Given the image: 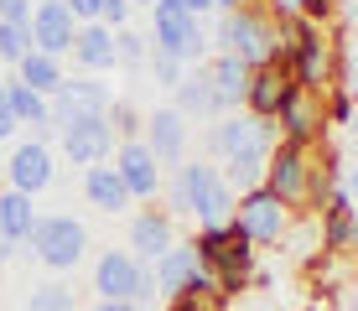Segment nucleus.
<instances>
[{
	"label": "nucleus",
	"instance_id": "1",
	"mask_svg": "<svg viewBox=\"0 0 358 311\" xmlns=\"http://www.w3.org/2000/svg\"><path fill=\"white\" fill-rule=\"evenodd\" d=\"M166 213L171 218H192L197 229L203 223H229L234 218V187L224 182V171L203 156H187L182 166H171V182H162Z\"/></svg>",
	"mask_w": 358,
	"mask_h": 311
},
{
	"label": "nucleus",
	"instance_id": "2",
	"mask_svg": "<svg viewBox=\"0 0 358 311\" xmlns=\"http://www.w3.org/2000/svg\"><path fill=\"white\" fill-rule=\"evenodd\" d=\"M192 249L208 270H213V285L224 301H239L244 291H255V270H260V249L239 233V223H203L192 233Z\"/></svg>",
	"mask_w": 358,
	"mask_h": 311
},
{
	"label": "nucleus",
	"instance_id": "3",
	"mask_svg": "<svg viewBox=\"0 0 358 311\" xmlns=\"http://www.w3.org/2000/svg\"><path fill=\"white\" fill-rule=\"evenodd\" d=\"M208 47H213V52L239 57L244 68H265V62H275V16L260 10V6L224 10L218 27L208 31Z\"/></svg>",
	"mask_w": 358,
	"mask_h": 311
},
{
	"label": "nucleus",
	"instance_id": "4",
	"mask_svg": "<svg viewBox=\"0 0 358 311\" xmlns=\"http://www.w3.org/2000/svg\"><path fill=\"white\" fill-rule=\"evenodd\" d=\"M27 254L36 265H47L52 275H68V270H78L83 254H89V229L73 213H47V218H36V229L27 239Z\"/></svg>",
	"mask_w": 358,
	"mask_h": 311
},
{
	"label": "nucleus",
	"instance_id": "5",
	"mask_svg": "<svg viewBox=\"0 0 358 311\" xmlns=\"http://www.w3.org/2000/svg\"><path fill=\"white\" fill-rule=\"evenodd\" d=\"M234 223H239V233L255 249H280L291 239V229H296V213L270 192V187H250V192L234 197Z\"/></svg>",
	"mask_w": 358,
	"mask_h": 311
},
{
	"label": "nucleus",
	"instance_id": "6",
	"mask_svg": "<svg viewBox=\"0 0 358 311\" xmlns=\"http://www.w3.org/2000/svg\"><path fill=\"white\" fill-rule=\"evenodd\" d=\"M312 166H317V145H291L275 140V151L265 161V182L291 213H306V197H312Z\"/></svg>",
	"mask_w": 358,
	"mask_h": 311
},
{
	"label": "nucleus",
	"instance_id": "7",
	"mask_svg": "<svg viewBox=\"0 0 358 311\" xmlns=\"http://www.w3.org/2000/svg\"><path fill=\"white\" fill-rule=\"evenodd\" d=\"M151 52H166L177 57L182 68H197V62H208V27L197 16H182V10H171L156 0L151 6Z\"/></svg>",
	"mask_w": 358,
	"mask_h": 311
},
{
	"label": "nucleus",
	"instance_id": "8",
	"mask_svg": "<svg viewBox=\"0 0 358 311\" xmlns=\"http://www.w3.org/2000/svg\"><path fill=\"white\" fill-rule=\"evenodd\" d=\"M275 124L270 120H255V115H218L213 124H208V151H213V161L224 166V161H239V156H270L275 151Z\"/></svg>",
	"mask_w": 358,
	"mask_h": 311
},
{
	"label": "nucleus",
	"instance_id": "9",
	"mask_svg": "<svg viewBox=\"0 0 358 311\" xmlns=\"http://www.w3.org/2000/svg\"><path fill=\"white\" fill-rule=\"evenodd\" d=\"M0 177H6L10 192H27V197H42L47 187L57 182V156H52V145L47 140H16L10 145V161L0 166Z\"/></svg>",
	"mask_w": 358,
	"mask_h": 311
},
{
	"label": "nucleus",
	"instance_id": "10",
	"mask_svg": "<svg viewBox=\"0 0 358 311\" xmlns=\"http://www.w3.org/2000/svg\"><path fill=\"white\" fill-rule=\"evenodd\" d=\"M177 239H182V233H177V218H171L162 203H141V208L130 213L125 249H130L135 259H141V265H156V259H162Z\"/></svg>",
	"mask_w": 358,
	"mask_h": 311
},
{
	"label": "nucleus",
	"instance_id": "11",
	"mask_svg": "<svg viewBox=\"0 0 358 311\" xmlns=\"http://www.w3.org/2000/svg\"><path fill=\"white\" fill-rule=\"evenodd\" d=\"M57 145H63V156L73 161V166H104L109 156H115V130H109V120L104 115H83V120H73L57 130Z\"/></svg>",
	"mask_w": 358,
	"mask_h": 311
},
{
	"label": "nucleus",
	"instance_id": "12",
	"mask_svg": "<svg viewBox=\"0 0 358 311\" xmlns=\"http://www.w3.org/2000/svg\"><path fill=\"white\" fill-rule=\"evenodd\" d=\"M275 135L291 145H322L327 140V109H322V94H306V89H291L286 104L275 115Z\"/></svg>",
	"mask_w": 358,
	"mask_h": 311
},
{
	"label": "nucleus",
	"instance_id": "13",
	"mask_svg": "<svg viewBox=\"0 0 358 311\" xmlns=\"http://www.w3.org/2000/svg\"><path fill=\"white\" fill-rule=\"evenodd\" d=\"M109 166L120 171V182H125V192L135 203H156L162 197V161L145 151V140H120Z\"/></svg>",
	"mask_w": 358,
	"mask_h": 311
},
{
	"label": "nucleus",
	"instance_id": "14",
	"mask_svg": "<svg viewBox=\"0 0 358 311\" xmlns=\"http://www.w3.org/2000/svg\"><path fill=\"white\" fill-rule=\"evenodd\" d=\"M141 259L130 249H99L94 254V301H135V280H141Z\"/></svg>",
	"mask_w": 358,
	"mask_h": 311
},
{
	"label": "nucleus",
	"instance_id": "15",
	"mask_svg": "<svg viewBox=\"0 0 358 311\" xmlns=\"http://www.w3.org/2000/svg\"><path fill=\"white\" fill-rule=\"evenodd\" d=\"M115 104V94H109V83H99V78H63V89L52 94V135L63 130V124L73 120H83V115H104V109Z\"/></svg>",
	"mask_w": 358,
	"mask_h": 311
},
{
	"label": "nucleus",
	"instance_id": "16",
	"mask_svg": "<svg viewBox=\"0 0 358 311\" xmlns=\"http://www.w3.org/2000/svg\"><path fill=\"white\" fill-rule=\"evenodd\" d=\"M141 140H145V151H151L162 166H182L187 161V140H192V124L177 115L171 104L162 109H151L145 115V130H141Z\"/></svg>",
	"mask_w": 358,
	"mask_h": 311
},
{
	"label": "nucleus",
	"instance_id": "17",
	"mask_svg": "<svg viewBox=\"0 0 358 311\" xmlns=\"http://www.w3.org/2000/svg\"><path fill=\"white\" fill-rule=\"evenodd\" d=\"M73 36H78V21H73V10L63 0H36L31 6V47L36 52L63 62L73 52Z\"/></svg>",
	"mask_w": 358,
	"mask_h": 311
},
{
	"label": "nucleus",
	"instance_id": "18",
	"mask_svg": "<svg viewBox=\"0 0 358 311\" xmlns=\"http://www.w3.org/2000/svg\"><path fill=\"white\" fill-rule=\"evenodd\" d=\"M317 244H322V254H343V259L358 249V208L348 192H332L327 208L317 213Z\"/></svg>",
	"mask_w": 358,
	"mask_h": 311
},
{
	"label": "nucleus",
	"instance_id": "19",
	"mask_svg": "<svg viewBox=\"0 0 358 311\" xmlns=\"http://www.w3.org/2000/svg\"><path fill=\"white\" fill-rule=\"evenodd\" d=\"M296 89L291 83V68H280V62H265V68H250V89H244V115L255 120H270L275 124L280 104H286V94Z\"/></svg>",
	"mask_w": 358,
	"mask_h": 311
},
{
	"label": "nucleus",
	"instance_id": "20",
	"mask_svg": "<svg viewBox=\"0 0 358 311\" xmlns=\"http://www.w3.org/2000/svg\"><path fill=\"white\" fill-rule=\"evenodd\" d=\"M73 62H78V73H89V78H99V73H115L120 57H115V31L104 27V21H83L78 36H73Z\"/></svg>",
	"mask_w": 358,
	"mask_h": 311
},
{
	"label": "nucleus",
	"instance_id": "21",
	"mask_svg": "<svg viewBox=\"0 0 358 311\" xmlns=\"http://www.w3.org/2000/svg\"><path fill=\"white\" fill-rule=\"evenodd\" d=\"M171 109H177V115L187 120V124H192V120H208V124H213V120H218L213 78H208V68H203V62L182 73V83H177V89H171Z\"/></svg>",
	"mask_w": 358,
	"mask_h": 311
},
{
	"label": "nucleus",
	"instance_id": "22",
	"mask_svg": "<svg viewBox=\"0 0 358 311\" xmlns=\"http://www.w3.org/2000/svg\"><path fill=\"white\" fill-rule=\"evenodd\" d=\"M208 78H213V99H218V115H239L244 109V89H250V68L229 52H213L203 62Z\"/></svg>",
	"mask_w": 358,
	"mask_h": 311
},
{
	"label": "nucleus",
	"instance_id": "23",
	"mask_svg": "<svg viewBox=\"0 0 358 311\" xmlns=\"http://www.w3.org/2000/svg\"><path fill=\"white\" fill-rule=\"evenodd\" d=\"M197 270H203V259H197L192 239H177V244H171L166 254L151 265V275H156V291H162L166 301H171V296H182V291L192 285V275H197Z\"/></svg>",
	"mask_w": 358,
	"mask_h": 311
},
{
	"label": "nucleus",
	"instance_id": "24",
	"mask_svg": "<svg viewBox=\"0 0 358 311\" xmlns=\"http://www.w3.org/2000/svg\"><path fill=\"white\" fill-rule=\"evenodd\" d=\"M83 203H89L94 213H109V218H115V213H130L135 197L125 192L120 171L104 161V166H89V171H83Z\"/></svg>",
	"mask_w": 358,
	"mask_h": 311
},
{
	"label": "nucleus",
	"instance_id": "25",
	"mask_svg": "<svg viewBox=\"0 0 358 311\" xmlns=\"http://www.w3.org/2000/svg\"><path fill=\"white\" fill-rule=\"evenodd\" d=\"M6 89H10V109H16V120L31 124L36 140H47V135H52V99L27 89V83H16V78H6Z\"/></svg>",
	"mask_w": 358,
	"mask_h": 311
},
{
	"label": "nucleus",
	"instance_id": "26",
	"mask_svg": "<svg viewBox=\"0 0 358 311\" xmlns=\"http://www.w3.org/2000/svg\"><path fill=\"white\" fill-rule=\"evenodd\" d=\"M36 197H27V192H0V233L6 239H16V244H27L31 239V229H36Z\"/></svg>",
	"mask_w": 358,
	"mask_h": 311
},
{
	"label": "nucleus",
	"instance_id": "27",
	"mask_svg": "<svg viewBox=\"0 0 358 311\" xmlns=\"http://www.w3.org/2000/svg\"><path fill=\"white\" fill-rule=\"evenodd\" d=\"M63 78H68V73H63V62H57V57H47V52H36V47L16 62V83H27V89L47 94V99L63 89Z\"/></svg>",
	"mask_w": 358,
	"mask_h": 311
},
{
	"label": "nucleus",
	"instance_id": "28",
	"mask_svg": "<svg viewBox=\"0 0 358 311\" xmlns=\"http://www.w3.org/2000/svg\"><path fill=\"white\" fill-rule=\"evenodd\" d=\"M27 311H78V291L63 280H47V285H31L27 296Z\"/></svg>",
	"mask_w": 358,
	"mask_h": 311
},
{
	"label": "nucleus",
	"instance_id": "29",
	"mask_svg": "<svg viewBox=\"0 0 358 311\" xmlns=\"http://www.w3.org/2000/svg\"><path fill=\"white\" fill-rule=\"evenodd\" d=\"M115 57H120V68H145V62H151V36L141 27L115 31Z\"/></svg>",
	"mask_w": 358,
	"mask_h": 311
},
{
	"label": "nucleus",
	"instance_id": "30",
	"mask_svg": "<svg viewBox=\"0 0 358 311\" xmlns=\"http://www.w3.org/2000/svg\"><path fill=\"white\" fill-rule=\"evenodd\" d=\"M104 120H109V130H115V140H141V130H145V115L130 99H115V104L104 109Z\"/></svg>",
	"mask_w": 358,
	"mask_h": 311
},
{
	"label": "nucleus",
	"instance_id": "31",
	"mask_svg": "<svg viewBox=\"0 0 358 311\" xmlns=\"http://www.w3.org/2000/svg\"><path fill=\"white\" fill-rule=\"evenodd\" d=\"M27 52H31V27H10V21H0V62L16 68Z\"/></svg>",
	"mask_w": 358,
	"mask_h": 311
},
{
	"label": "nucleus",
	"instance_id": "32",
	"mask_svg": "<svg viewBox=\"0 0 358 311\" xmlns=\"http://www.w3.org/2000/svg\"><path fill=\"white\" fill-rule=\"evenodd\" d=\"M322 109H327V130H332V124H343V130H348L353 115H358V99H353V89H332V94L322 99Z\"/></svg>",
	"mask_w": 358,
	"mask_h": 311
},
{
	"label": "nucleus",
	"instance_id": "33",
	"mask_svg": "<svg viewBox=\"0 0 358 311\" xmlns=\"http://www.w3.org/2000/svg\"><path fill=\"white\" fill-rule=\"evenodd\" d=\"M166 311H229V301L218 291H182L166 301Z\"/></svg>",
	"mask_w": 358,
	"mask_h": 311
},
{
	"label": "nucleus",
	"instance_id": "34",
	"mask_svg": "<svg viewBox=\"0 0 358 311\" xmlns=\"http://www.w3.org/2000/svg\"><path fill=\"white\" fill-rule=\"evenodd\" d=\"M145 73H151V83H156V89H177V83H182V73H187V68H182V62L177 57H166V52H151V62H145Z\"/></svg>",
	"mask_w": 358,
	"mask_h": 311
},
{
	"label": "nucleus",
	"instance_id": "35",
	"mask_svg": "<svg viewBox=\"0 0 358 311\" xmlns=\"http://www.w3.org/2000/svg\"><path fill=\"white\" fill-rule=\"evenodd\" d=\"M99 21H104L109 31H125L135 21V6H130V0H104V6H99Z\"/></svg>",
	"mask_w": 358,
	"mask_h": 311
},
{
	"label": "nucleus",
	"instance_id": "36",
	"mask_svg": "<svg viewBox=\"0 0 358 311\" xmlns=\"http://www.w3.org/2000/svg\"><path fill=\"white\" fill-rule=\"evenodd\" d=\"M16 135H21V120L10 109V89L0 83V140H16Z\"/></svg>",
	"mask_w": 358,
	"mask_h": 311
},
{
	"label": "nucleus",
	"instance_id": "37",
	"mask_svg": "<svg viewBox=\"0 0 358 311\" xmlns=\"http://www.w3.org/2000/svg\"><path fill=\"white\" fill-rule=\"evenodd\" d=\"M0 21H10V27H31V0H0Z\"/></svg>",
	"mask_w": 358,
	"mask_h": 311
},
{
	"label": "nucleus",
	"instance_id": "38",
	"mask_svg": "<svg viewBox=\"0 0 358 311\" xmlns=\"http://www.w3.org/2000/svg\"><path fill=\"white\" fill-rule=\"evenodd\" d=\"M63 6L73 10V21L83 27V21H99V6H104V0H63Z\"/></svg>",
	"mask_w": 358,
	"mask_h": 311
},
{
	"label": "nucleus",
	"instance_id": "39",
	"mask_svg": "<svg viewBox=\"0 0 358 311\" xmlns=\"http://www.w3.org/2000/svg\"><path fill=\"white\" fill-rule=\"evenodd\" d=\"M162 6H171V10H182V16H197V21H203L208 10H213V0H162Z\"/></svg>",
	"mask_w": 358,
	"mask_h": 311
},
{
	"label": "nucleus",
	"instance_id": "40",
	"mask_svg": "<svg viewBox=\"0 0 358 311\" xmlns=\"http://www.w3.org/2000/svg\"><path fill=\"white\" fill-rule=\"evenodd\" d=\"M260 6H265L275 21H286V16H301V6H306V0H260Z\"/></svg>",
	"mask_w": 358,
	"mask_h": 311
},
{
	"label": "nucleus",
	"instance_id": "41",
	"mask_svg": "<svg viewBox=\"0 0 358 311\" xmlns=\"http://www.w3.org/2000/svg\"><path fill=\"white\" fill-rule=\"evenodd\" d=\"M343 192H348L353 208H358V161H348V171H343Z\"/></svg>",
	"mask_w": 358,
	"mask_h": 311
},
{
	"label": "nucleus",
	"instance_id": "42",
	"mask_svg": "<svg viewBox=\"0 0 358 311\" xmlns=\"http://www.w3.org/2000/svg\"><path fill=\"white\" fill-rule=\"evenodd\" d=\"M16 249H21L16 239H6V233H0V265H10V259H16Z\"/></svg>",
	"mask_w": 358,
	"mask_h": 311
},
{
	"label": "nucleus",
	"instance_id": "43",
	"mask_svg": "<svg viewBox=\"0 0 358 311\" xmlns=\"http://www.w3.org/2000/svg\"><path fill=\"white\" fill-rule=\"evenodd\" d=\"M94 311H141L135 301H94Z\"/></svg>",
	"mask_w": 358,
	"mask_h": 311
},
{
	"label": "nucleus",
	"instance_id": "44",
	"mask_svg": "<svg viewBox=\"0 0 358 311\" xmlns=\"http://www.w3.org/2000/svg\"><path fill=\"white\" fill-rule=\"evenodd\" d=\"M348 311H358V280L348 285Z\"/></svg>",
	"mask_w": 358,
	"mask_h": 311
},
{
	"label": "nucleus",
	"instance_id": "45",
	"mask_svg": "<svg viewBox=\"0 0 358 311\" xmlns=\"http://www.w3.org/2000/svg\"><path fill=\"white\" fill-rule=\"evenodd\" d=\"M130 6H135V10H151V6H156V0H130Z\"/></svg>",
	"mask_w": 358,
	"mask_h": 311
},
{
	"label": "nucleus",
	"instance_id": "46",
	"mask_svg": "<svg viewBox=\"0 0 358 311\" xmlns=\"http://www.w3.org/2000/svg\"><path fill=\"white\" fill-rule=\"evenodd\" d=\"M353 99H358V68H353Z\"/></svg>",
	"mask_w": 358,
	"mask_h": 311
},
{
	"label": "nucleus",
	"instance_id": "47",
	"mask_svg": "<svg viewBox=\"0 0 358 311\" xmlns=\"http://www.w3.org/2000/svg\"><path fill=\"white\" fill-rule=\"evenodd\" d=\"M348 130H353V135H358V115H353V124H348Z\"/></svg>",
	"mask_w": 358,
	"mask_h": 311
},
{
	"label": "nucleus",
	"instance_id": "48",
	"mask_svg": "<svg viewBox=\"0 0 358 311\" xmlns=\"http://www.w3.org/2000/svg\"><path fill=\"white\" fill-rule=\"evenodd\" d=\"M0 192H6V177H0Z\"/></svg>",
	"mask_w": 358,
	"mask_h": 311
}]
</instances>
